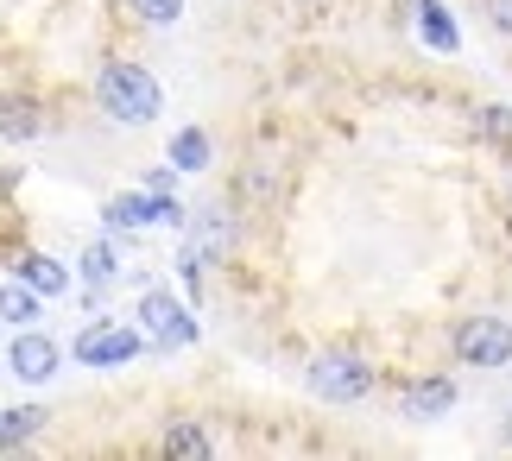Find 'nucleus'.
Here are the masks:
<instances>
[{
  "label": "nucleus",
  "mask_w": 512,
  "mask_h": 461,
  "mask_svg": "<svg viewBox=\"0 0 512 461\" xmlns=\"http://www.w3.org/2000/svg\"><path fill=\"white\" fill-rule=\"evenodd\" d=\"M114 272H121V253H114L108 240H89L83 259H76V278H89V285H108Z\"/></svg>",
  "instance_id": "obj_16"
},
{
  "label": "nucleus",
  "mask_w": 512,
  "mask_h": 461,
  "mask_svg": "<svg viewBox=\"0 0 512 461\" xmlns=\"http://www.w3.org/2000/svg\"><path fill=\"white\" fill-rule=\"evenodd\" d=\"M7 373L19 386H51V379L64 373V348H57L51 335H38V329H19V342L7 354Z\"/></svg>",
  "instance_id": "obj_7"
},
{
  "label": "nucleus",
  "mask_w": 512,
  "mask_h": 461,
  "mask_svg": "<svg viewBox=\"0 0 512 461\" xmlns=\"http://www.w3.org/2000/svg\"><path fill=\"white\" fill-rule=\"evenodd\" d=\"M247 196H253V203H272V196H279V177H272L266 165H253L247 171Z\"/></svg>",
  "instance_id": "obj_19"
},
{
  "label": "nucleus",
  "mask_w": 512,
  "mask_h": 461,
  "mask_svg": "<svg viewBox=\"0 0 512 461\" xmlns=\"http://www.w3.org/2000/svg\"><path fill=\"white\" fill-rule=\"evenodd\" d=\"M449 354L462 360V367H512V323L494 310H475V316H456V329H449Z\"/></svg>",
  "instance_id": "obj_2"
},
{
  "label": "nucleus",
  "mask_w": 512,
  "mask_h": 461,
  "mask_svg": "<svg viewBox=\"0 0 512 461\" xmlns=\"http://www.w3.org/2000/svg\"><path fill=\"white\" fill-rule=\"evenodd\" d=\"M209 430H196V424H171L165 430V455H209Z\"/></svg>",
  "instance_id": "obj_18"
},
{
  "label": "nucleus",
  "mask_w": 512,
  "mask_h": 461,
  "mask_svg": "<svg viewBox=\"0 0 512 461\" xmlns=\"http://www.w3.org/2000/svg\"><path fill=\"white\" fill-rule=\"evenodd\" d=\"M475 133H481L487 152L512 158V108H506V102H481V108H475Z\"/></svg>",
  "instance_id": "obj_12"
},
{
  "label": "nucleus",
  "mask_w": 512,
  "mask_h": 461,
  "mask_svg": "<svg viewBox=\"0 0 512 461\" xmlns=\"http://www.w3.org/2000/svg\"><path fill=\"white\" fill-rule=\"evenodd\" d=\"M146 348V335L140 329H133V323H108V316H102V323H89V329H76V360H83V367H102V373H114V367H127V360L133 354H140Z\"/></svg>",
  "instance_id": "obj_4"
},
{
  "label": "nucleus",
  "mask_w": 512,
  "mask_h": 461,
  "mask_svg": "<svg viewBox=\"0 0 512 461\" xmlns=\"http://www.w3.org/2000/svg\"><path fill=\"white\" fill-rule=\"evenodd\" d=\"M95 102L114 127H152L165 108V89L152 83L146 64H133V57H108L102 76H95Z\"/></svg>",
  "instance_id": "obj_1"
},
{
  "label": "nucleus",
  "mask_w": 512,
  "mask_h": 461,
  "mask_svg": "<svg viewBox=\"0 0 512 461\" xmlns=\"http://www.w3.org/2000/svg\"><path fill=\"white\" fill-rule=\"evenodd\" d=\"M456 411V379L449 373H424V379H411V386L399 392V417L405 424H437V417Z\"/></svg>",
  "instance_id": "obj_8"
},
{
  "label": "nucleus",
  "mask_w": 512,
  "mask_h": 461,
  "mask_svg": "<svg viewBox=\"0 0 512 461\" xmlns=\"http://www.w3.org/2000/svg\"><path fill=\"white\" fill-rule=\"evenodd\" d=\"M140 323L152 335V348H165V354L196 342V316H190V304H177V291H146L140 297Z\"/></svg>",
  "instance_id": "obj_5"
},
{
  "label": "nucleus",
  "mask_w": 512,
  "mask_h": 461,
  "mask_svg": "<svg viewBox=\"0 0 512 461\" xmlns=\"http://www.w3.org/2000/svg\"><path fill=\"white\" fill-rule=\"evenodd\" d=\"M38 430H45V411H38V405H7V411H0V455L26 449Z\"/></svg>",
  "instance_id": "obj_13"
},
{
  "label": "nucleus",
  "mask_w": 512,
  "mask_h": 461,
  "mask_svg": "<svg viewBox=\"0 0 512 461\" xmlns=\"http://www.w3.org/2000/svg\"><path fill=\"white\" fill-rule=\"evenodd\" d=\"M45 133V114H38V102H26V95H0V139L7 146H26V139Z\"/></svg>",
  "instance_id": "obj_9"
},
{
  "label": "nucleus",
  "mask_w": 512,
  "mask_h": 461,
  "mask_svg": "<svg viewBox=\"0 0 512 461\" xmlns=\"http://www.w3.org/2000/svg\"><path fill=\"white\" fill-rule=\"evenodd\" d=\"M38 304H45V291H32L26 278L0 285V323H13V329H32V323H38Z\"/></svg>",
  "instance_id": "obj_11"
},
{
  "label": "nucleus",
  "mask_w": 512,
  "mask_h": 461,
  "mask_svg": "<svg viewBox=\"0 0 512 461\" xmlns=\"http://www.w3.org/2000/svg\"><path fill=\"white\" fill-rule=\"evenodd\" d=\"M418 38H424V45H437V51H456L462 45V32H456V19H449L443 0H418Z\"/></svg>",
  "instance_id": "obj_14"
},
{
  "label": "nucleus",
  "mask_w": 512,
  "mask_h": 461,
  "mask_svg": "<svg viewBox=\"0 0 512 461\" xmlns=\"http://www.w3.org/2000/svg\"><path fill=\"white\" fill-rule=\"evenodd\" d=\"M481 13H487V26L500 38H512V0H481Z\"/></svg>",
  "instance_id": "obj_20"
},
{
  "label": "nucleus",
  "mask_w": 512,
  "mask_h": 461,
  "mask_svg": "<svg viewBox=\"0 0 512 461\" xmlns=\"http://www.w3.org/2000/svg\"><path fill=\"white\" fill-rule=\"evenodd\" d=\"M506 215H512V177H506Z\"/></svg>",
  "instance_id": "obj_21"
},
{
  "label": "nucleus",
  "mask_w": 512,
  "mask_h": 461,
  "mask_svg": "<svg viewBox=\"0 0 512 461\" xmlns=\"http://www.w3.org/2000/svg\"><path fill=\"white\" fill-rule=\"evenodd\" d=\"M102 215H108V228H152V222L184 228L190 222V209L171 203V196H159V190H127V196H114Z\"/></svg>",
  "instance_id": "obj_6"
},
{
  "label": "nucleus",
  "mask_w": 512,
  "mask_h": 461,
  "mask_svg": "<svg viewBox=\"0 0 512 461\" xmlns=\"http://www.w3.org/2000/svg\"><path fill=\"white\" fill-rule=\"evenodd\" d=\"M209 158H215V146H209L203 127H177L171 133V165L177 171H209Z\"/></svg>",
  "instance_id": "obj_15"
},
{
  "label": "nucleus",
  "mask_w": 512,
  "mask_h": 461,
  "mask_svg": "<svg viewBox=\"0 0 512 461\" xmlns=\"http://www.w3.org/2000/svg\"><path fill=\"white\" fill-rule=\"evenodd\" d=\"M304 386L317 398H329V405H361V398H373L380 373H373L361 354H317L304 367Z\"/></svg>",
  "instance_id": "obj_3"
},
{
  "label": "nucleus",
  "mask_w": 512,
  "mask_h": 461,
  "mask_svg": "<svg viewBox=\"0 0 512 461\" xmlns=\"http://www.w3.org/2000/svg\"><path fill=\"white\" fill-rule=\"evenodd\" d=\"M13 278H26V285H32V291H45V297H57V291H70V272L57 266L51 253H32V247H26V253L13 259Z\"/></svg>",
  "instance_id": "obj_10"
},
{
  "label": "nucleus",
  "mask_w": 512,
  "mask_h": 461,
  "mask_svg": "<svg viewBox=\"0 0 512 461\" xmlns=\"http://www.w3.org/2000/svg\"><path fill=\"white\" fill-rule=\"evenodd\" d=\"M506 443H512V417H506Z\"/></svg>",
  "instance_id": "obj_22"
},
{
  "label": "nucleus",
  "mask_w": 512,
  "mask_h": 461,
  "mask_svg": "<svg viewBox=\"0 0 512 461\" xmlns=\"http://www.w3.org/2000/svg\"><path fill=\"white\" fill-rule=\"evenodd\" d=\"M121 7L140 19V26H177V19H184V0H121Z\"/></svg>",
  "instance_id": "obj_17"
}]
</instances>
